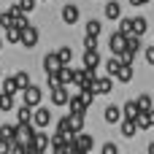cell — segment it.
I'll use <instances>...</instances> for the list:
<instances>
[{
	"instance_id": "1",
	"label": "cell",
	"mask_w": 154,
	"mask_h": 154,
	"mask_svg": "<svg viewBox=\"0 0 154 154\" xmlns=\"http://www.w3.org/2000/svg\"><path fill=\"white\" fill-rule=\"evenodd\" d=\"M35 125H16V135H14V143H32V138H35Z\"/></svg>"
},
{
	"instance_id": "2",
	"label": "cell",
	"mask_w": 154,
	"mask_h": 154,
	"mask_svg": "<svg viewBox=\"0 0 154 154\" xmlns=\"http://www.w3.org/2000/svg\"><path fill=\"white\" fill-rule=\"evenodd\" d=\"M32 125H35V130L49 127V125H51V111H49L46 106H38V108L32 111Z\"/></svg>"
},
{
	"instance_id": "3",
	"label": "cell",
	"mask_w": 154,
	"mask_h": 154,
	"mask_svg": "<svg viewBox=\"0 0 154 154\" xmlns=\"http://www.w3.org/2000/svg\"><path fill=\"white\" fill-rule=\"evenodd\" d=\"M41 97H43V92H41V87H38V84H30V87L24 89V106L38 108V106H41Z\"/></svg>"
},
{
	"instance_id": "4",
	"label": "cell",
	"mask_w": 154,
	"mask_h": 154,
	"mask_svg": "<svg viewBox=\"0 0 154 154\" xmlns=\"http://www.w3.org/2000/svg\"><path fill=\"white\" fill-rule=\"evenodd\" d=\"M108 49L114 51V57H119V54H122V51L127 49V35H122V32L116 30V32H114V35L108 38Z\"/></svg>"
},
{
	"instance_id": "5",
	"label": "cell",
	"mask_w": 154,
	"mask_h": 154,
	"mask_svg": "<svg viewBox=\"0 0 154 154\" xmlns=\"http://www.w3.org/2000/svg\"><path fill=\"white\" fill-rule=\"evenodd\" d=\"M79 19H81V11H79V5H73V3L62 5V22H65V24H76Z\"/></svg>"
},
{
	"instance_id": "6",
	"label": "cell",
	"mask_w": 154,
	"mask_h": 154,
	"mask_svg": "<svg viewBox=\"0 0 154 154\" xmlns=\"http://www.w3.org/2000/svg\"><path fill=\"white\" fill-rule=\"evenodd\" d=\"M38 38H41V32L30 24L27 30H22V46L24 49H35V43H38Z\"/></svg>"
},
{
	"instance_id": "7",
	"label": "cell",
	"mask_w": 154,
	"mask_h": 154,
	"mask_svg": "<svg viewBox=\"0 0 154 154\" xmlns=\"http://www.w3.org/2000/svg\"><path fill=\"white\" fill-rule=\"evenodd\" d=\"M103 14H106V19H111V22H119V19H122V5H119V0H111V3H106Z\"/></svg>"
},
{
	"instance_id": "8",
	"label": "cell",
	"mask_w": 154,
	"mask_h": 154,
	"mask_svg": "<svg viewBox=\"0 0 154 154\" xmlns=\"http://www.w3.org/2000/svg\"><path fill=\"white\" fill-rule=\"evenodd\" d=\"M57 76H60V81H62V87H73V84H76V70H73L70 65H62V68L57 70Z\"/></svg>"
},
{
	"instance_id": "9",
	"label": "cell",
	"mask_w": 154,
	"mask_h": 154,
	"mask_svg": "<svg viewBox=\"0 0 154 154\" xmlns=\"http://www.w3.org/2000/svg\"><path fill=\"white\" fill-rule=\"evenodd\" d=\"M111 89H114V79H111V76H97L95 92H97V95H111Z\"/></svg>"
},
{
	"instance_id": "10",
	"label": "cell",
	"mask_w": 154,
	"mask_h": 154,
	"mask_svg": "<svg viewBox=\"0 0 154 154\" xmlns=\"http://www.w3.org/2000/svg\"><path fill=\"white\" fill-rule=\"evenodd\" d=\"M70 97H73V95H70V89H68V87H60V89H54V92H51V103H54V106H68V103H70Z\"/></svg>"
},
{
	"instance_id": "11",
	"label": "cell",
	"mask_w": 154,
	"mask_h": 154,
	"mask_svg": "<svg viewBox=\"0 0 154 154\" xmlns=\"http://www.w3.org/2000/svg\"><path fill=\"white\" fill-rule=\"evenodd\" d=\"M32 146H35V152L43 154L49 146H51V135H46L43 130H38V133H35V138H32Z\"/></svg>"
},
{
	"instance_id": "12",
	"label": "cell",
	"mask_w": 154,
	"mask_h": 154,
	"mask_svg": "<svg viewBox=\"0 0 154 154\" xmlns=\"http://www.w3.org/2000/svg\"><path fill=\"white\" fill-rule=\"evenodd\" d=\"M81 60H84V68H87V70H97V68L103 65V60H100V54H97V51H84V57H81Z\"/></svg>"
},
{
	"instance_id": "13",
	"label": "cell",
	"mask_w": 154,
	"mask_h": 154,
	"mask_svg": "<svg viewBox=\"0 0 154 154\" xmlns=\"http://www.w3.org/2000/svg\"><path fill=\"white\" fill-rule=\"evenodd\" d=\"M62 65H60V60H57V51H49L46 57H43V70L46 73H57Z\"/></svg>"
},
{
	"instance_id": "14",
	"label": "cell",
	"mask_w": 154,
	"mask_h": 154,
	"mask_svg": "<svg viewBox=\"0 0 154 154\" xmlns=\"http://www.w3.org/2000/svg\"><path fill=\"white\" fill-rule=\"evenodd\" d=\"M103 116H106V122H108V125H119V122L125 119V116H122V108H119V106H108V108L103 111Z\"/></svg>"
},
{
	"instance_id": "15",
	"label": "cell",
	"mask_w": 154,
	"mask_h": 154,
	"mask_svg": "<svg viewBox=\"0 0 154 154\" xmlns=\"http://www.w3.org/2000/svg\"><path fill=\"white\" fill-rule=\"evenodd\" d=\"M119 133H122V138H133V135L138 133L135 119H122V122H119Z\"/></svg>"
},
{
	"instance_id": "16",
	"label": "cell",
	"mask_w": 154,
	"mask_h": 154,
	"mask_svg": "<svg viewBox=\"0 0 154 154\" xmlns=\"http://www.w3.org/2000/svg\"><path fill=\"white\" fill-rule=\"evenodd\" d=\"M76 149H81V152H92L95 149V141H92V135H87V133H79L76 135Z\"/></svg>"
},
{
	"instance_id": "17",
	"label": "cell",
	"mask_w": 154,
	"mask_h": 154,
	"mask_svg": "<svg viewBox=\"0 0 154 154\" xmlns=\"http://www.w3.org/2000/svg\"><path fill=\"white\" fill-rule=\"evenodd\" d=\"M146 30H149V19H146V16H135V19H133V35L143 38Z\"/></svg>"
},
{
	"instance_id": "18",
	"label": "cell",
	"mask_w": 154,
	"mask_h": 154,
	"mask_svg": "<svg viewBox=\"0 0 154 154\" xmlns=\"http://www.w3.org/2000/svg\"><path fill=\"white\" fill-rule=\"evenodd\" d=\"M68 108H70V114H87V106H84V100H81V95H79V92L70 97Z\"/></svg>"
},
{
	"instance_id": "19",
	"label": "cell",
	"mask_w": 154,
	"mask_h": 154,
	"mask_svg": "<svg viewBox=\"0 0 154 154\" xmlns=\"http://www.w3.org/2000/svg\"><path fill=\"white\" fill-rule=\"evenodd\" d=\"M16 125H32V108L30 106H22L16 111Z\"/></svg>"
},
{
	"instance_id": "20",
	"label": "cell",
	"mask_w": 154,
	"mask_h": 154,
	"mask_svg": "<svg viewBox=\"0 0 154 154\" xmlns=\"http://www.w3.org/2000/svg\"><path fill=\"white\" fill-rule=\"evenodd\" d=\"M14 81H16V87H19V92H24L32 81H30V73L27 70H19V73H14Z\"/></svg>"
},
{
	"instance_id": "21",
	"label": "cell",
	"mask_w": 154,
	"mask_h": 154,
	"mask_svg": "<svg viewBox=\"0 0 154 154\" xmlns=\"http://www.w3.org/2000/svg\"><path fill=\"white\" fill-rule=\"evenodd\" d=\"M70 116V133H84V114H68Z\"/></svg>"
},
{
	"instance_id": "22",
	"label": "cell",
	"mask_w": 154,
	"mask_h": 154,
	"mask_svg": "<svg viewBox=\"0 0 154 154\" xmlns=\"http://www.w3.org/2000/svg\"><path fill=\"white\" fill-rule=\"evenodd\" d=\"M57 60H60V65H70V62H73V49H70V46L57 49Z\"/></svg>"
},
{
	"instance_id": "23",
	"label": "cell",
	"mask_w": 154,
	"mask_h": 154,
	"mask_svg": "<svg viewBox=\"0 0 154 154\" xmlns=\"http://www.w3.org/2000/svg\"><path fill=\"white\" fill-rule=\"evenodd\" d=\"M135 106H138V111H143V114H149L154 106H152V95H138L135 97Z\"/></svg>"
},
{
	"instance_id": "24",
	"label": "cell",
	"mask_w": 154,
	"mask_h": 154,
	"mask_svg": "<svg viewBox=\"0 0 154 154\" xmlns=\"http://www.w3.org/2000/svg\"><path fill=\"white\" fill-rule=\"evenodd\" d=\"M100 32H103V22H100V19H89V22H87V35L100 38Z\"/></svg>"
},
{
	"instance_id": "25",
	"label": "cell",
	"mask_w": 154,
	"mask_h": 154,
	"mask_svg": "<svg viewBox=\"0 0 154 154\" xmlns=\"http://www.w3.org/2000/svg\"><path fill=\"white\" fill-rule=\"evenodd\" d=\"M122 70V62H119V57H111L108 62H106V73L111 76V79H116V73Z\"/></svg>"
},
{
	"instance_id": "26",
	"label": "cell",
	"mask_w": 154,
	"mask_h": 154,
	"mask_svg": "<svg viewBox=\"0 0 154 154\" xmlns=\"http://www.w3.org/2000/svg\"><path fill=\"white\" fill-rule=\"evenodd\" d=\"M0 92H3V95H11V97H14L16 92H19V87H16V81H14V76H8V79H3V89H0Z\"/></svg>"
},
{
	"instance_id": "27",
	"label": "cell",
	"mask_w": 154,
	"mask_h": 154,
	"mask_svg": "<svg viewBox=\"0 0 154 154\" xmlns=\"http://www.w3.org/2000/svg\"><path fill=\"white\" fill-rule=\"evenodd\" d=\"M138 114H141V111H138L135 100H130V103H125V106H122V116H125V119H135Z\"/></svg>"
},
{
	"instance_id": "28",
	"label": "cell",
	"mask_w": 154,
	"mask_h": 154,
	"mask_svg": "<svg viewBox=\"0 0 154 154\" xmlns=\"http://www.w3.org/2000/svg\"><path fill=\"white\" fill-rule=\"evenodd\" d=\"M73 149H76V146H70L68 141H54V143H51V152L54 154H70Z\"/></svg>"
},
{
	"instance_id": "29",
	"label": "cell",
	"mask_w": 154,
	"mask_h": 154,
	"mask_svg": "<svg viewBox=\"0 0 154 154\" xmlns=\"http://www.w3.org/2000/svg\"><path fill=\"white\" fill-rule=\"evenodd\" d=\"M14 27H16V30H27V27H30L27 14H22V11H19V14H14Z\"/></svg>"
},
{
	"instance_id": "30",
	"label": "cell",
	"mask_w": 154,
	"mask_h": 154,
	"mask_svg": "<svg viewBox=\"0 0 154 154\" xmlns=\"http://www.w3.org/2000/svg\"><path fill=\"white\" fill-rule=\"evenodd\" d=\"M5 41H8V43H22V30L8 27V30H5Z\"/></svg>"
},
{
	"instance_id": "31",
	"label": "cell",
	"mask_w": 154,
	"mask_h": 154,
	"mask_svg": "<svg viewBox=\"0 0 154 154\" xmlns=\"http://www.w3.org/2000/svg\"><path fill=\"white\" fill-rule=\"evenodd\" d=\"M116 79H119L122 84H127V81H133V65H122V70L116 73Z\"/></svg>"
},
{
	"instance_id": "32",
	"label": "cell",
	"mask_w": 154,
	"mask_h": 154,
	"mask_svg": "<svg viewBox=\"0 0 154 154\" xmlns=\"http://www.w3.org/2000/svg\"><path fill=\"white\" fill-rule=\"evenodd\" d=\"M14 135H16V125H3L0 127V138L3 141H14Z\"/></svg>"
},
{
	"instance_id": "33",
	"label": "cell",
	"mask_w": 154,
	"mask_h": 154,
	"mask_svg": "<svg viewBox=\"0 0 154 154\" xmlns=\"http://www.w3.org/2000/svg\"><path fill=\"white\" fill-rule=\"evenodd\" d=\"M119 32L122 35H133V19H127V16L119 19Z\"/></svg>"
},
{
	"instance_id": "34",
	"label": "cell",
	"mask_w": 154,
	"mask_h": 154,
	"mask_svg": "<svg viewBox=\"0 0 154 154\" xmlns=\"http://www.w3.org/2000/svg\"><path fill=\"white\" fill-rule=\"evenodd\" d=\"M46 84H49V89H51V92L62 87V81H60V76H57V73H46Z\"/></svg>"
},
{
	"instance_id": "35",
	"label": "cell",
	"mask_w": 154,
	"mask_h": 154,
	"mask_svg": "<svg viewBox=\"0 0 154 154\" xmlns=\"http://www.w3.org/2000/svg\"><path fill=\"white\" fill-rule=\"evenodd\" d=\"M135 125H138V130H152V125H149V114L141 111V114L135 116Z\"/></svg>"
},
{
	"instance_id": "36",
	"label": "cell",
	"mask_w": 154,
	"mask_h": 154,
	"mask_svg": "<svg viewBox=\"0 0 154 154\" xmlns=\"http://www.w3.org/2000/svg\"><path fill=\"white\" fill-rule=\"evenodd\" d=\"M0 27H3V30L14 27V14H11V11H3V14H0Z\"/></svg>"
},
{
	"instance_id": "37",
	"label": "cell",
	"mask_w": 154,
	"mask_h": 154,
	"mask_svg": "<svg viewBox=\"0 0 154 154\" xmlns=\"http://www.w3.org/2000/svg\"><path fill=\"white\" fill-rule=\"evenodd\" d=\"M84 51H97V38L95 35H84Z\"/></svg>"
},
{
	"instance_id": "38",
	"label": "cell",
	"mask_w": 154,
	"mask_h": 154,
	"mask_svg": "<svg viewBox=\"0 0 154 154\" xmlns=\"http://www.w3.org/2000/svg\"><path fill=\"white\" fill-rule=\"evenodd\" d=\"M119 62H122V65H133V62H135V51L125 49V51L119 54Z\"/></svg>"
},
{
	"instance_id": "39",
	"label": "cell",
	"mask_w": 154,
	"mask_h": 154,
	"mask_svg": "<svg viewBox=\"0 0 154 154\" xmlns=\"http://www.w3.org/2000/svg\"><path fill=\"white\" fill-rule=\"evenodd\" d=\"M35 5H38V0H19L22 14H32V11H35Z\"/></svg>"
},
{
	"instance_id": "40",
	"label": "cell",
	"mask_w": 154,
	"mask_h": 154,
	"mask_svg": "<svg viewBox=\"0 0 154 154\" xmlns=\"http://www.w3.org/2000/svg\"><path fill=\"white\" fill-rule=\"evenodd\" d=\"M127 49L138 54V49H141V38H138V35H127Z\"/></svg>"
},
{
	"instance_id": "41",
	"label": "cell",
	"mask_w": 154,
	"mask_h": 154,
	"mask_svg": "<svg viewBox=\"0 0 154 154\" xmlns=\"http://www.w3.org/2000/svg\"><path fill=\"white\" fill-rule=\"evenodd\" d=\"M11 108H14V97L11 95H3L0 97V111H11Z\"/></svg>"
},
{
	"instance_id": "42",
	"label": "cell",
	"mask_w": 154,
	"mask_h": 154,
	"mask_svg": "<svg viewBox=\"0 0 154 154\" xmlns=\"http://www.w3.org/2000/svg\"><path fill=\"white\" fill-rule=\"evenodd\" d=\"M100 154H119V146L108 141V143H103V149H100Z\"/></svg>"
},
{
	"instance_id": "43",
	"label": "cell",
	"mask_w": 154,
	"mask_h": 154,
	"mask_svg": "<svg viewBox=\"0 0 154 154\" xmlns=\"http://www.w3.org/2000/svg\"><path fill=\"white\" fill-rule=\"evenodd\" d=\"M143 57H146V62H149V65H154V46L146 49V54H143Z\"/></svg>"
},
{
	"instance_id": "44",
	"label": "cell",
	"mask_w": 154,
	"mask_h": 154,
	"mask_svg": "<svg viewBox=\"0 0 154 154\" xmlns=\"http://www.w3.org/2000/svg\"><path fill=\"white\" fill-rule=\"evenodd\" d=\"M133 5H146V3H152V0H130Z\"/></svg>"
},
{
	"instance_id": "45",
	"label": "cell",
	"mask_w": 154,
	"mask_h": 154,
	"mask_svg": "<svg viewBox=\"0 0 154 154\" xmlns=\"http://www.w3.org/2000/svg\"><path fill=\"white\" fill-rule=\"evenodd\" d=\"M149 125H152V127H154V108H152V111H149Z\"/></svg>"
},
{
	"instance_id": "46",
	"label": "cell",
	"mask_w": 154,
	"mask_h": 154,
	"mask_svg": "<svg viewBox=\"0 0 154 154\" xmlns=\"http://www.w3.org/2000/svg\"><path fill=\"white\" fill-rule=\"evenodd\" d=\"M70 154H87V152H81V149H73V152H70Z\"/></svg>"
},
{
	"instance_id": "47",
	"label": "cell",
	"mask_w": 154,
	"mask_h": 154,
	"mask_svg": "<svg viewBox=\"0 0 154 154\" xmlns=\"http://www.w3.org/2000/svg\"><path fill=\"white\" fill-rule=\"evenodd\" d=\"M149 154H154V141H152V143H149Z\"/></svg>"
},
{
	"instance_id": "48",
	"label": "cell",
	"mask_w": 154,
	"mask_h": 154,
	"mask_svg": "<svg viewBox=\"0 0 154 154\" xmlns=\"http://www.w3.org/2000/svg\"><path fill=\"white\" fill-rule=\"evenodd\" d=\"M0 49H3V38H0Z\"/></svg>"
},
{
	"instance_id": "49",
	"label": "cell",
	"mask_w": 154,
	"mask_h": 154,
	"mask_svg": "<svg viewBox=\"0 0 154 154\" xmlns=\"http://www.w3.org/2000/svg\"><path fill=\"white\" fill-rule=\"evenodd\" d=\"M0 76H3V68H0Z\"/></svg>"
},
{
	"instance_id": "50",
	"label": "cell",
	"mask_w": 154,
	"mask_h": 154,
	"mask_svg": "<svg viewBox=\"0 0 154 154\" xmlns=\"http://www.w3.org/2000/svg\"><path fill=\"white\" fill-rule=\"evenodd\" d=\"M0 97H3V92H0Z\"/></svg>"
},
{
	"instance_id": "51",
	"label": "cell",
	"mask_w": 154,
	"mask_h": 154,
	"mask_svg": "<svg viewBox=\"0 0 154 154\" xmlns=\"http://www.w3.org/2000/svg\"><path fill=\"white\" fill-rule=\"evenodd\" d=\"M35 154H41V152H35Z\"/></svg>"
}]
</instances>
